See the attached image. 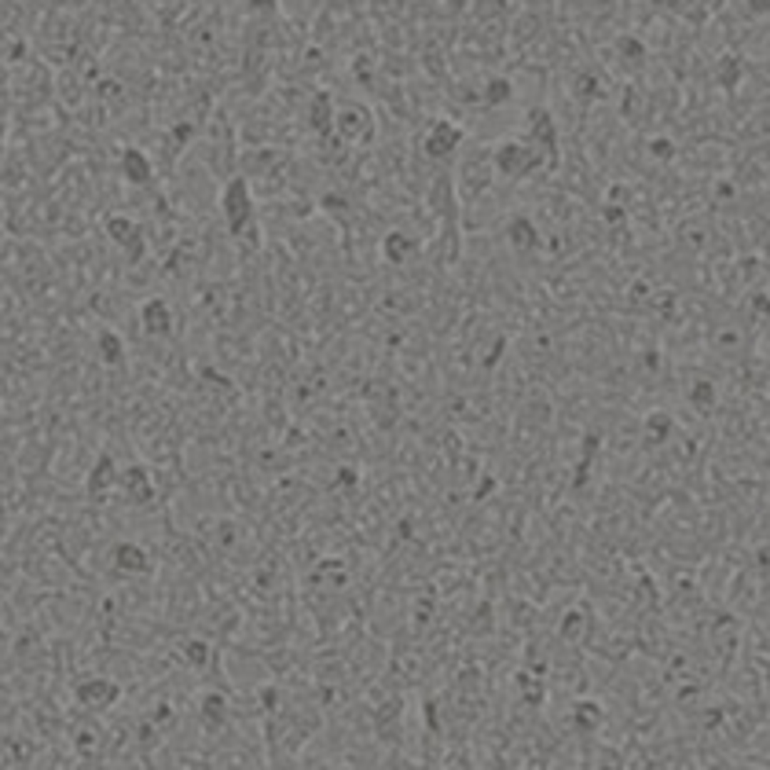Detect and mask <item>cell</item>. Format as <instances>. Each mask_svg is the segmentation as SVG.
<instances>
[{"label": "cell", "instance_id": "obj_1", "mask_svg": "<svg viewBox=\"0 0 770 770\" xmlns=\"http://www.w3.org/2000/svg\"><path fill=\"white\" fill-rule=\"evenodd\" d=\"M125 169H128V176H133V180H147V173H150V169H147V158H143L140 150H128V154H125Z\"/></svg>", "mask_w": 770, "mask_h": 770}]
</instances>
